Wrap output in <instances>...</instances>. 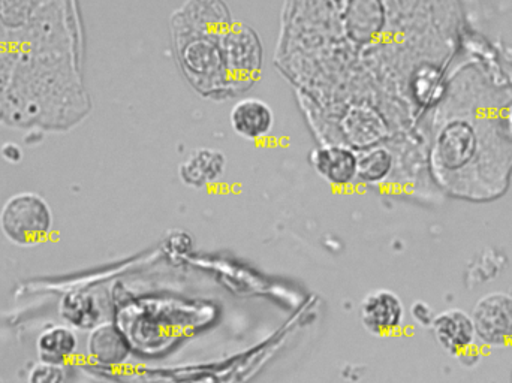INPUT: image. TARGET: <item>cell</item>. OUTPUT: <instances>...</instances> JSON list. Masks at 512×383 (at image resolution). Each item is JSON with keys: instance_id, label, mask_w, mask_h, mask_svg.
Here are the masks:
<instances>
[{"instance_id": "6da1fadb", "label": "cell", "mask_w": 512, "mask_h": 383, "mask_svg": "<svg viewBox=\"0 0 512 383\" xmlns=\"http://www.w3.org/2000/svg\"><path fill=\"white\" fill-rule=\"evenodd\" d=\"M3 235L17 246L44 243L53 228V213L44 198L24 192L11 196L0 211Z\"/></svg>"}, {"instance_id": "7a4b0ae2", "label": "cell", "mask_w": 512, "mask_h": 383, "mask_svg": "<svg viewBox=\"0 0 512 383\" xmlns=\"http://www.w3.org/2000/svg\"><path fill=\"white\" fill-rule=\"evenodd\" d=\"M471 316L481 345L492 349L512 345V295L507 292L484 295L475 303Z\"/></svg>"}, {"instance_id": "3957f363", "label": "cell", "mask_w": 512, "mask_h": 383, "mask_svg": "<svg viewBox=\"0 0 512 383\" xmlns=\"http://www.w3.org/2000/svg\"><path fill=\"white\" fill-rule=\"evenodd\" d=\"M405 318V304L396 292L376 289L369 292L361 301V325L372 336H394L402 330Z\"/></svg>"}, {"instance_id": "277c9868", "label": "cell", "mask_w": 512, "mask_h": 383, "mask_svg": "<svg viewBox=\"0 0 512 383\" xmlns=\"http://www.w3.org/2000/svg\"><path fill=\"white\" fill-rule=\"evenodd\" d=\"M86 349L89 360L105 369L125 366L134 352L128 337L116 322H101L90 330Z\"/></svg>"}, {"instance_id": "5b68a950", "label": "cell", "mask_w": 512, "mask_h": 383, "mask_svg": "<svg viewBox=\"0 0 512 383\" xmlns=\"http://www.w3.org/2000/svg\"><path fill=\"white\" fill-rule=\"evenodd\" d=\"M430 330L438 345L445 352L456 357L475 348L477 343V333H475L471 313L462 309H448L438 313Z\"/></svg>"}, {"instance_id": "8992f818", "label": "cell", "mask_w": 512, "mask_h": 383, "mask_svg": "<svg viewBox=\"0 0 512 383\" xmlns=\"http://www.w3.org/2000/svg\"><path fill=\"white\" fill-rule=\"evenodd\" d=\"M312 164L325 182L337 188H346L358 180V155L349 147H321L313 152Z\"/></svg>"}, {"instance_id": "52a82bcc", "label": "cell", "mask_w": 512, "mask_h": 383, "mask_svg": "<svg viewBox=\"0 0 512 383\" xmlns=\"http://www.w3.org/2000/svg\"><path fill=\"white\" fill-rule=\"evenodd\" d=\"M227 170V158L215 149H198L180 164L182 182L189 188L203 189L219 182Z\"/></svg>"}, {"instance_id": "ba28073f", "label": "cell", "mask_w": 512, "mask_h": 383, "mask_svg": "<svg viewBox=\"0 0 512 383\" xmlns=\"http://www.w3.org/2000/svg\"><path fill=\"white\" fill-rule=\"evenodd\" d=\"M234 132L246 140H259L270 134L274 126V114L267 102L246 98L234 105L230 114Z\"/></svg>"}, {"instance_id": "9c48e42d", "label": "cell", "mask_w": 512, "mask_h": 383, "mask_svg": "<svg viewBox=\"0 0 512 383\" xmlns=\"http://www.w3.org/2000/svg\"><path fill=\"white\" fill-rule=\"evenodd\" d=\"M474 153L475 135L465 123H453L442 132L438 143V161L445 170L465 167Z\"/></svg>"}, {"instance_id": "30bf717a", "label": "cell", "mask_w": 512, "mask_h": 383, "mask_svg": "<svg viewBox=\"0 0 512 383\" xmlns=\"http://www.w3.org/2000/svg\"><path fill=\"white\" fill-rule=\"evenodd\" d=\"M59 313L75 330L90 331L101 324L102 309L95 295L87 291H71L62 298Z\"/></svg>"}, {"instance_id": "8fae6325", "label": "cell", "mask_w": 512, "mask_h": 383, "mask_svg": "<svg viewBox=\"0 0 512 383\" xmlns=\"http://www.w3.org/2000/svg\"><path fill=\"white\" fill-rule=\"evenodd\" d=\"M39 360L44 363L63 364L74 358L78 351V337L71 327L53 325L42 331L36 340Z\"/></svg>"}, {"instance_id": "7c38bea8", "label": "cell", "mask_w": 512, "mask_h": 383, "mask_svg": "<svg viewBox=\"0 0 512 383\" xmlns=\"http://www.w3.org/2000/svg\"><path fill=\"white\" fill-rule=\"evenodd\" d=\"M346 135L355 146H370L384 132V125L370 110H354L345 119Z\"/></svg>"}, {"instance_id": "4fadbf2b", "label": "cell", "mask_w": 512, "mask_h": 383, "mask_svg": "<svg viewBox=\"0 0 512 383\" xmlns=\"http://www.w3.org/2000/svg\"><path fill=\"white\" fill-rule=\"evenodd\" d=\"M393 168V158L382 147L367 150L358 155V180L367 185L384 182Z\"/></svg>"}, {"instance_id": "5bb4252c", "label": "cell", "mask_w": 512, "mask_h": 383, "mask_svg": "<svg viewBox=\"0 0 512 383\" xmlns=\"http://www.w3.org/2000/svg\"><path fill=\"white\" fill-rule=\"evenodd\" d=\"M415 95L418 101L424 105H432L438 102L444 95V78L438 69L426 68L420 69L414 83Z\"/></svg>"}, {"instance_id": "9a60e30c", "label": "cell", "mask_w": 512, "mask_h": 383, "mask_svg": "<svg viewBox=\"0 0 512 383\" xmlns=\"http://www.w3.org/2000/svg\"><path fill=\"white\" fill-rule=\"evenodd\" d=\"M162 252L174 264L186 261L194 255V238L183 229H174L167 234L161 244Z\"/></svg>"}, {"instance_id": "2e32d148", "label": "cell", "mask_w": 512, "mask_h": 383, "mask_svg": "<svg viewBox=\"0 0 512 383\" xmlns=\"http://www.w3.org/2000/svg\"><path fill=\"white\" fill-rule=\"evenodd\" d=\"M27 383H65V370L59 364L41 361L30 370Z\"/></svg>"}, {"instance_id": "e0dca14e", "label": "cell", "mask_w": 512, "mask_h": 383, "mask_svg": "<svg viewBox=\"0 0 512 383\" xmlns=\"http://www.w3.org/2000/svg\"><path fill=\"white\" fill-rule=\"evenodd\" d=\"M409 315H411L412 321L421 328H432L436 318L435 310L426 301H415L409 309Z\"/></svg>"}, {"instance_id": "ac0fdd59", "label": "cell", "mask_w": 512, "mask_h": 383, "mask_svg": "<svg viewBox=\"0 0 512 383\" xmlns=\"http://www.w3.org/2000/svg\"><path fill=\"white\" fill-rule=\"evenodd\" d=\"M0 153H2V158L5 159L6 162H9V164H18V162L23 159V152H21L20 147L14 143L5 144L2 150H0Z\"/></svg>"}, {"instance_id": "d6986e66", "label": "cell", "mask_w": 512, "mask_h": 383, "mask_svg": "<svg viewBox=\"0 0 512 383\" xmlns=\"http://www.w3.org/2000/svg\"><path fill=\"white\" fill-rule=\"evenodd\" d=\"M511 383H512V373H511Z\"/></svg>"}, {"instance_id": "ffe728a7", "label": "cell", "mask_w": 512, "mask_h": 383, "mask_svg": "<svg viewBox=\"0 0 512 383\" xmlns=\"http://www.w3.org/2000/svg\"><path fill=\"white\" fill-rule=\"evenodd\" d=\"M0 383H3V382H2V379H0Z\"/></svg>"}]
</instances>
